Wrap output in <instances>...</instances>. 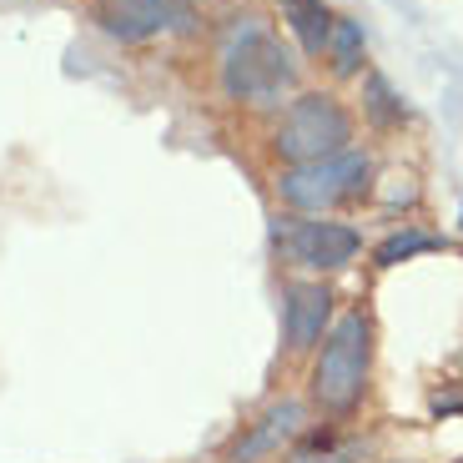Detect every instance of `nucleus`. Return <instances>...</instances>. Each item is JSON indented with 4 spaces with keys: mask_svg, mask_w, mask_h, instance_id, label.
Segmentation results:
<instances>
[{
    "mask_svg": "<svg viewBox=\"0 0 463 463\" xmlns=\"http://www.w3.org/2000/svg\"><path fill=\"white\" fill-rule=\"evenodd\" d=\"M298 81V61L262 21H242L222 46V91L242 106H278Z\"/></svg>",
    "mask_w": 463,
    "mask_h": 463,
    "instance_id": "1",
    "label": "nucleus"
},
{
    "mask_svg": "<svg viewBox=\"0 0 463 463\" xmlns=\"http://www.w3.org/2000/svg\"><path fill=\"white\" fill-rule=\"evenodd\" d=\"M368 363H373L368 317L343 313L313 363V403L327 408V413H353L363 403V393H368Z\"/></svg>",
    "mask_w": 463,
    "mask_h": 463,
    "instance_id": "2",
    "label": "nucleus"
},
{
    "mask_svg": "<svg viewBox=\"0 0 463 463\" xmlns=\"http://www.w3.org/2000/svg\"><path fill=\"white\" fill-rule=\"evenodd\" d=\"M353 141V116L343 111V101L323 91H307L282 111L278 131H272V151H278L288 166H307L323 162V156H337Z\"/></svg>",
    "mask_w": 463,
    "mask_h": 463,
    "instance_id": "3",
    "label": "nucleus"
},
{
    "mask_svg": "<svg viewBox=\"0 0 463 463\" xmlns=\"http://www.w3.org/2000/svg\"><path fill=\"white\" fill-rule=\"evenodd\" d=\"M368 176L373 162L368 151H337V156H323V162H307V166H288L278 176V192L288 207L298 212H327L337 202H353L368 192Z\"/></svg>",
    "mask_w": 463,
    "mask_h": 463,
    "instance_id": "4",
    "label": "nucleus"
},
{
    "mask_svg": "<svg viewBox=\"0 0 463 463\" xmlns=\"http://www.w3.org/2000/svg\"><path fill=\"white\" fill-rule=\"evenodd\" d=\"M363 237L343 222H288L278 227V252L288 267H302V272H337L358 257Z\"/></svg>",
    "mask_w": 463,
    "mask_h": 463,
    "instance_id": "5",
    "label": "nucleus"
},
{
    "mask_svg": "<svg viewBox=\"0 0 463 463\" xmlns=\"http://www.w3.org/2000/svg\"><path fill=\"white\" fill-rule=\"evenodd\" d=\"M91 21L101 25L111 41H151L162 35L166 25L176 21L172 0H96L91 5Z\"/></svg>",
    "mask_w": 463,
    "mask_h": 463,
    "instance_id": "6",
    "label": "nucleus"
},
{
    "mask_svg": "<svg viewBox=\"0 0 463 463\" xmlns=\"http://www.w3.org/2000/svg\"><path fill=\"white\" fill-rule=\"evenodd\" d=\"M327 313H333V292L323 282H292L288 302H282V337H288L292 353H307L323 337Z\"/></svg>",
    "mask_w": 463,
    "mask_h": 463,
    "instance_id": "7",
    "label": "nucleus"
},
{
    "mask_svg": "<svg viewBox=\"0 0 463 463\" xmlns=\"http://www.w3.org/2000/svg\"><path fill=\"white\" fill-rule=\"evenodd\" d=\"M298 423H302V408H298V403L267 408L252 429H247L242 439L227 449V463H257V458H267V453L278 449L282 439H292V433H298Z\"/></svg>",
    "mask_w": 463,
    "mask_h": 463,
    "instance_id": "8",
    "label": "nucleus"
},
{
    "mask_svg": "<svg viewBox=\"0 0 463 463\" xmlns=\"http://www.w3.org/2000/svg\"><path fill=\"white\" fill-rule=\"evenodd\" d=\"M278 5H282V21H288V31L298 35L302 56H323L327 31H333V11H327L323 0H278Z\"/></svg>",
    "mask_w": 463,
    "mask_h": 463,
    "instance_id": "9",
    "label": "nucleus"
},
{
    "mask_svg": "<svg viewBox=\"0 0 463 463\" xmlns=\"http://www.w3.org/2000/svg\"><path fill=\"white\" fill-rule=\"evenodd\" d=\"M333 76H353L363 66V25L353 15H333V31H327V46H323Z\"/></svg>",
    "mask_w": 463,
    "mask_h": 463,
    "instance_id": "10",
    "label": "nucleus"
},
{
    "mask_svg": "<svg viewBox=\"0 0 463 463\" xmlns=\"http://www.w3.org/2000/svg\"><path fill=\"white\" fill-rule=\"evenodd\" d=\"M363 111H368V121L383 127V131H393V127L408 121V106L398 101L393 86L383 81V76H368V81H363Z\"/></svg>",
    "mask_w": 463,
    "mask_h": 463,
    "instance_id": "11",
    "label": "nucleus"
},
{
    "mask_svg": "<svg viewBox=\"0 0 463 463\" xmlns=\"http://www.w3.org/2000/svg\"><path fill=\"white\" fill-rule=\"evenodd\" d=\"M433 247H443L439 237H429V232H393L388 242H378V267H398V262H408V257H418V252H433Z\"/></svg>",
    "mask_w": 463,
    "mask_h": 463,
    "instance_id": "12",
    "label": "nucleus"
},
{
    "mask_svg": "<svg viewBox=\"0 0 463 463\" xmlns=\"http://www.w3.org/2000/svg\"><path fill=\"white\" fill-rule=\"evenodd\" d=\"M302 463H307V458H302ZM323 463H333V458H323Z\"/></svg>",
    "mask_w": 463,
    "mask_h": 463,
    "instance_id": "13",
    "label": "nucleus"
}]
</instances>
